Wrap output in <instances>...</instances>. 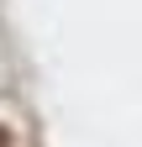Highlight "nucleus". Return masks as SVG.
Segmentation results:
<instances>
[{
  "label": "nucleus",
  "mask_w": 142,
  "mask_h": 147,
  "mask_svg": "<svg viewBox=\"0 0 142 147\" xmlns=\"http://www.w3.org/2000/svg\"><path fill=\"white\" fill-rule=\"evenodd\" d=\"M0 147H11V131H5V126H0Z\"/></svg>",
  "instance_id": "obj_1"
}]
</instances>
